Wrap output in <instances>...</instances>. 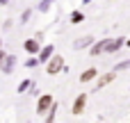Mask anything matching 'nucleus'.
Returning a JSON list of instances; mask_svg holds the SVG:
<instances>
[{"mask_svg": "<svg viewBox=\"0 0 130 123\" xmlns=\"http://www.w3.org/2000/svg\"><path fill=\"white\" fill-rule=\"evenodd\" d=\"M23 48H25L27 55H37L39 48H41V41H37L34 37H32V39H25V41H23Z\"/></svg>", "mask_w": 130, "mask_h": 123, "instance_id": "423d86ee", "label": "nucleus"}, {"mask_svg": "<svg viewBox=\"0 0 130 123\" xmlns=\"http://www.w3.org/2000/svg\"><path fill=\"white\" fill-rule=\"evenodd\" d=\"M91 43H94V37H80V39L73 41V48L80 50V48H87V46H91Z\"/></svg>", "mask_w": 130, "mask_h": 123, "instance_id": "1a4fd4ad", "label": "nucleus"}, {"mask_svg": "<svg viewBox=\"0 0 130 123\" xmlns=\"http://www.w3.org/2000/svg\"><path fill=\"white\" fill-rule=\"evenodd\" d=\"M50 7H53V0H41V2L37 5V9H39V11H43V14H46Z\"/></svg>", "mask_w": 130, "mask_h": 123, "instance_id": "dca6fc26", "label": "nucleus"}, {"mask_svg": "<svg viewBox=\"0 0 130 123\" xmlns=\"http://www.w3.org/2000/svg\"><path fill=\"white\" fill-rule=\"evenodd\" d=\"M96 73H98V68H94V66H91V68H87V71L80 75V82H91V80L96 78Z\"/></svg>", "mask_w": 130, "mask_h": 123, "instance_id": "9b49d317", "label": "nucleus"}, {"mask_svg": "<svg viewBox=\"0 0 130 123\" xmlns=\"http://www.w3.org/2000/svg\"><path fill=\"white\" fill-rule=\"evenodd\" d=\"M82 2H85V5H87V2H91V0H82Z\"/></svg>", "mask_w": 130, "mask_h": 123, "instance_id": "4be33fe9", "label": "nucleus"}, {"mask_svg": "<svg viewBox=\"0 0 130 123\" xmlns=\"http://www.w3.org/2000/svg\"><path fill=\"white\" fill-rule=\"evenodd\" d=\"M32 84H34V82H32V80H23V82H21V84H18V89H16V91H18V94H27V91H30V87H32Z\"/></svg>", "mask_w": 130, "mask_h": 123, "instance_id": "ddd939ff", "label": "nucleus"}, {"mask_svg": "<svg viewBox=\"0 0 130 123\" xmlns=\"http://www.w3.org/2000/svg\"><path fill=\"white\" fill-rule=\"evenodd\" d=\"M126 68H130V59H126V62H119L117 66H114V71L119 73V71H126Z\"/></svg>", "mask_w": 130, "mask_h": 123, "instance_id": "f3484780", "label": "nucleus"}, {"mask_svg": "<svg viewBox=\"0 0 130 123\" xmlns=\"http://www.w3.org/2000/svg\"><path fill=\"white\" fill-rule=\"evenodd\" d=\"M43 116H46V121H55V116H57V103H55V100H53V105L48 107V112H46Z\"/></svg>", "mask_w": 130, "mask_h": 123, "instance_id": "f8f14e48", "label": "nucleus"}, {"mask_svg": "<svg viewBox=\"0 0 130 123\" xmlns=\"http://www.w3.org/2000/svg\"><path fill=\"white\" fill-rule=\"evenodd\" d=\"M105 43H107V39H103V41H96V43H91V57H98L103 50H105Z\"/></svg>", "mask_w": 130, "mask_h": 123, "instance_id": "9d476101", "label": "nucleus"}, {"mask_svg": "<svg viewBox=\"0 0 130 123\" xmlns=\"http://www.w3.org/2000/svg\"><path fill=\"white\" fill-rule=\"evenodd\" d=\"M55 52V46L53 43H46V46H41L39 48V52H37V59H39V64H46L48 62V57Z\"/></svg>", "mask_w": 130, "mask_h": 123, "instance_id": "20e7f679", "label": "nucleus"}, {"mask_svg": "<svg viewBox=\"0 0 130 123\" xmlns=\"http://www.w3.org/2000/svg\"><path fill=\"white\" fill-rule=\"evenodd\" d=\"M53 105V96L50 94H43V96H39V100H37V114L39 116H43L46 112H48V107Z\"/></svg>", "mask_w": 130, "mask_h": 123, "instance_id": "7ed1b4c3", "label": "nucleus"}, {"mask_svg": "<svg viewBox=\"0 0 130 123\" xmlns=\"http://www.w3.org/2000/svg\"><path fill=\"white\" fill-rule=\"evenodd\" d=\"M121 46H123V39H121V37H119V39H107L103 52H117V50H121Z\"/></svg>", "mask_w": 130, "mask_h": 123, "instance_id": "0eeeda50", "label": "nucleus"}, {"mask_svg": "<svg viewBox=\"0 0 130 123\" xmlns=\"http://www.w3.org/2000/svg\"><path fill=\"white\" fill-rule=\"evenodd\" d=\"M11 25H14V21H11V18H7V21H5V23H2V27H5V30H9V27H11Z\"/></svg>", "mask_w": 130, "mask_h": 123, "instance_id": "6ab92c4d", "label": "nucleus"}, {"mask_svg": "<svg viewBox=\"0 0 130 123\" xmlns=\"http://www.w3.org/2000/svg\"><path fill=\"white\" fill-rule=\"evenodd\" d=\"M39 66V59H37V55H30L27 59H25V68H37Z\"/></svg>", "mask_w": 130, "mask_h": 123, "instance_id": "4468645a", "label": "nucleus"}, {"mask_svg": "<svg viewBox=\"0 0 130 123\" xmlns=\"http://www.w3.org/2000/svg\"><path fill=\"white\" fill-rule=\"evenodd\" d=\"M7 2H9V0H0V5H7Z\"/></svg>", "mask_w": 130, "mask_h": 123, "instance_id": "412c9836", "label": "nucleus"}, {"mask_svg": "<svg viewBox=\"0 0 130 123\" xmlns=\"http://www.w3.org/2000/svg\"><path fill=\"white\" fill-rule=\"evenodd\" d=\"M0 48H2V39H0Z\"/></svg>", "mask_w": 130, "mask_h": 123, "instance_id": "5701e85b", "label": "nucleus"}, {"mask_svg": "<svg viewBox=\"0 0 130 123\" xmlns=\"http://www.w3.org/2000/svg\"><path fill=\"white\" fill-rule=\"evenodd\" d=\"M16 64H18V59H16V55H5L2 57V64H0V71L2 73H14V68H16Z\"/></svg>", "mask_w": 130, "mask_h": 123, "instance_id": "f03ea898", "label": "nucleus"}, {"mask_svg": "<svg viewBox=\"0 0 130 123\" xmlns=\"http://www.w3.org/2000/svg\"><path fill=\"white\" fill-rule=\"evenodd\" d=\"M128 46H130V39H128Z\"/></svg>", "mask_w": 130, "mask_h": 123, "instance_id": "b1692460", "label": "nucleus"}, {"mask_svg": "<svg viewBox=\"0 0 130 123\" xmlns=\"http://www.w3.org/2000/svg\"><path fill=\"white\" fill-rule=\"evenodd\" d=\"M114 78H117V71H110V73L101 75V78H98V84H96V89H103V87H107V84H110Z\"/></svg>", "mask_w": 130, "mask_h": 123, "instance_id": "6e6552de", "label": "nucleus"}, {"mask_svg": "<svg viewBox=\"0 0 130 123\" xmlns=\"http://www.w3.org/2000/svg\"><path fill=\"white\" fill-rule=\"evenodd\" d=\"M30 18H32V9H25V11L21 14V23H27Z\"/></svg>", "mask_w": 130, "mask_h": 123, "instance_id": "a211bd4d", "label": "nucleus"}, {"mask_svg": "<svg viewBox=\"0 0 130 123\" xmlns=\"http://www.w3.org/2000/svg\"><path fill=\"white\" fill-rule=\"evenodd\" d=\"M62 68H64V57L62 55H50L48 62H46V73L48 75H57Z\"/></svg>", "mask_w": 130, "mask_h": 123, "instance_id": "f257e3e1", "label": "nucleus"}, {"mask_svg": "<svg viewBox=\"0 0 130 123\" xmlns=\"http://www.w3.org/2000/svg\"><path fill=\"white\" fill-rule=\"evenodd\" d=\"M7 52H2V48H0V64H2V57H5Z\"/></svg>", "mask_w": 130, "mask_h": 123, "instance_id": "aec40b11", "label": "nucleus"}, {"mask_svg": "<svg viewBox=\"0 0 130 123\" xmlns=\"http://www.w3.org/2000/svg\"><path fill=\"white\" fill-rule=\"evenodd\" d=\"M85 105H87V96H85V94H80V96L73 100V107H71L73 116H80V114L85 112Z\"/></svg>", "mask_w": 130, "mask_h": 123, "instance_id": "39448f33", "label": "nucleus"}, {"mask_svg": "<svg viewBox=\"0 0 130 123\" xmlns=\"http://www.w3.org/2000/svg\"><path fill=\"white\" fill-rule=\"evenodd\" d=\"M85 21V14L80 11V9H75L73 14H71V23H82Z\"/></svg>", "mask_w": 130, "mask_h": 123, "instance_id": "2eb2a0df", "label": "nucleus"}]
</instances>
